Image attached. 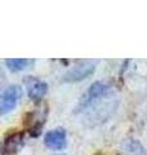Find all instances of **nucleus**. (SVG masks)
Masks as SVG:
<instances>
[{
    "mask_svg": "<svg viewBox=\"0 0 147 155\" xmlns=\"http://www.w3.org/2000/svg\"><path fill=\"white\" fill-rule=\"evenodd\" d=\"M96 64H97V61H92V60L80 61L79 64L76 66H74L70 71L66 72L65 76H63V81L75 83V81H80L83 79H85V78H88L90 74L94 72Z\"/></svg>",
    "mask_w": 147,
    "mask_h": 155,
    "instance_id": "2",
    "label": "nucleus"
},
{
    "mask_svg": "<svg viewBox=\"0 0 147 155\" xmlns=\"http://www.w3.org/2000/svg\"><path fill=\"white\" fill-rule=\"evenodd\" d=\"M57 155H65V154H57Z\"/></svg>",
    "mask_w": 147,
    "mask_h": 155,
    "instance_id": "9",
    "label": "nucleus"
},
{
    "mask_svg": "<svg viewBox=\"0 0 147 155\" xmlns=\"http://www.w3.org/2000/svg\"><path fill=\"white\" fill-rule=\"evenodd\" d=\"M111 91H112V87L109 83H106V81H96V83H93L85 93L81 96L79 104H77L76 111L80 113L85 107H88L90 104L96 102L97 100H101L103 97L111 94Z\"/></svg>",
    "mask_w": 147,
    "mask_h": 155,
    "instance_id": "1",
    "label": "nucleus"
},
{
    "mask_svg": "<svg viewBox=\"0 0 147 155\" xmlns=\"http://www.w3.org/2000/svg\"><path fill=\"white\" fill-rule=\"evenodd\" d=\"M22 97V91L18 85H11L4 91L2 96V102H0V113L5 115L9 111H12L17 106Z\"/></svg>",
    "mask_w": 147,
    "mask_h": 155,
    "instance_id": "3",
    "label": "nucleus"
},
{
    "mask_svg": "<svg viewBox=\"0 0 147 155\" xmlns=\"http://www.w3.org/2000/svg\"><path fill=\"white\" fill-rule=\"evenodd\" d=\"M125 149H126V153L129 155H146L145 149L137 141H129L125 145Z\"/></svg>",
    "mask_w": 147,
    "mask_h": 155,
    "instance_id": "8",
    "label": "nucleus"
},
{
    "mask_svg": "<svg viewBox=\"0 0 147 155\" xmlns=\"http://www.w3.org/2000/svg\"><path fill=\"white\" fill-rule=\"evenodd\" d=\"M32 64H34L32 60H26V58H9V60H5V65L11 71L24 70L27 66Z\"/></svg>",
    "mask_w": 147,
    "mask_h": 155,
    "instance_id": "7",
    "label": "nucleus"
},
{
    "mask_svg": "<svg viewBox=\"0 0 147 155\" xmlns=\"http://www.w3.org/2000/svg\"><path fill=\"white\" fill-rule=\"evenodd\" d=\"M44 142L49 149L53 150H61L63 147H66L67 143V136L66 130L63 128H56L48 132L44 137Z\"/></svg>",
    "mask_w": 147,
    "mask_h": 155,
    "instance_id": "5",
    "label": "nucleus"
},
{
    "mask_svg": "<svg viewBox=\"0 0 147 155\" xmlns=\"http://www.w3.org/2000/svg\"><path fill=\"white\" fill-rule=\"evenodd\" d=\"M23 145V134L22 133H13L9 137H7L4 142V151L8 154L17 153L19 147Z\"/></svg>",
    "mask_w": 147,
    "mask_h": 155,
    "instance_id": "6",
    "label": "nucleus"
},
{
    "mask_svg": "<svg viewBox=\"0 0 147 155\" xmlns=\"http://www.w3.org/2000/svg\"><path fill=\"white\" fill-rule=\"evenodd\" d=\"M24 85L27 88V93L30 96V98L34 101L41 100L48 92V85L45 81L34 76H27L24 79Z\"/></svg>",
    "mask_w": 147,
    "mask_h": 155,
    "instance_id": "4",
    "label": "nucleus"
}]
</instances>
